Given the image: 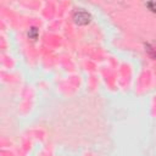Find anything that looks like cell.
Here are the masks:
<instances>
[{
    "label": "cell",
    "mask_w": 156,
    "mask_h": 156,
    "mask_svg": "<svg viewBox=\"0 0 156 156\" xmlns=\"http://www.w3.org/2000/svg\"><path fill=\"white\" fill-rule=\"evenodd\" d=\"M37 35H38V30H37V28H30L29 32H28V37L32 38L33 40H35V39H37Z\"/></svg>",
    "instance_id": "2"
},
{
    "label": "cell",
    "mask_w": 156,
    "mask_h": 156,
    "mask_svg": "<svg viewBox=\"0 0 156 156\" xmlns=\"http://www.w3.org/2000/svg\"><path fill=\"white\" fill-rule=\"evenodd\" d=\"M146 6L152 11V12H155L156 13V2L155 1H151V2H147L146 4Z\"/></svg>",
    "instance_id": "3"
},
{
    "label": "cell",
    "mask_w": 156,
    "mask_h": 156,
    "mask_svg": "<svg viewBox=\"0 0 156 156\" xmlns=\"http://www.w3.org/2000/svg\"><path fill=\"white\" fill-rule=\"evenodd\" d=\"M74 22L77 24H87L90 22V15L85 11H79V12H76L74 13Z\"/></svg>",
    "instance_id": "1"
}]
</instances>
